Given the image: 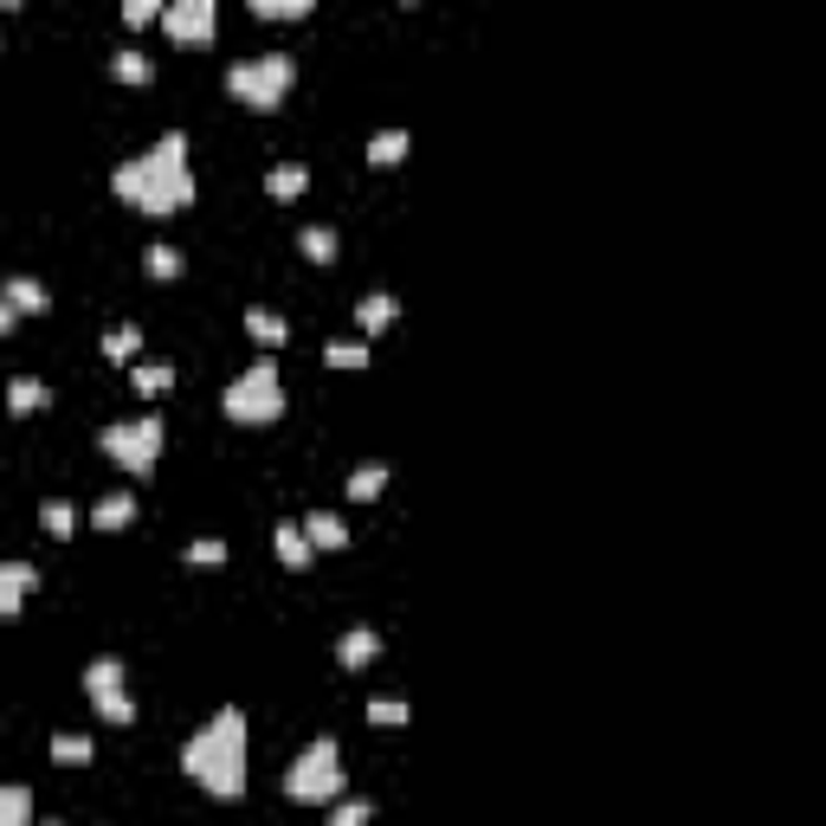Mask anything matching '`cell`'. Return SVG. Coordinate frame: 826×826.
I'll return each instance as SVG.
<instances>
[{
	"label": "cell",
	"instance_id": "1",
	"mask_svg": "<svg viewBox=\"0 0 826 826\" xmlns=\"http://www.w3.org/2000/svg\"><path fill=\"white\" fill-rule=\"evenodd\" d=\"M110 194L123 206H137V213H181V206L194 201V168H188V137L181 130H168V137H155L142 155L130 162H117V175H110Z\"/></svg>",
	"mask_w": 826,
	"mask_h": 826
},
{
	"label": "cell",
	"instance_id": "2",
	"mask_svg": "<svg viewBox=\"0 0 826 826\" xmlns=\"http://www.w3.org/2000/svg\"><path fill=\"white\" fill-rule=\"evenodd\" d=\"M181 775L201 794H213V801H239L246 794V710L239 704H220L181 743Z\"/></svg>",
	"mask_w": 826,
	"mask_h": 826
},
{
	"label": "cell",
	"instance_id": "3",
	"mask_svg": "<svg viewBox=\"0 0 826 826\" xmlns=\"http://www.w3.org/2000/svg\"><path fill=\"white\" fill-rule=\"evenodd\" d=\"M343 788H349V775H343V743L337 736H310L291 756V768H284V794L297 807H330Z\"/></svg>",
	"mask_w": 826,
	"mask_h": 826
},
{
	"label": "cell",
	"instance_id": "4",
	"mask_svg": "<svg viewBox=\"0 0 826 826\" xmlns=\"http://www.w3.org/2000/svg\"><path fill=\"white\" fill-rule=\"evenodd\" d=\"M220 413L233 420V426H272L284 420V375H278L272 355H259V362H246L233 381H226V394H220Z\"/></svg>",
	"mask_w": 826,
	"mask_h": 826
},
{
	"label": "cell",
	"instance_id": "5",
	"mask_svg": "<svg viewBox=\"0 0 826 826\" xmlns=\"http://www.w3.org/2000/svg\"><path fill=\"white\" fill-rule=\"evenodd\" d=\"M162 446H168L162 413H130V420H110V426L97 433V452H104L110 465H123L130 479H149V472H155Z\"/></svg>",
	"mask_w": 826,
	"mask_h": 826
},
{
	"label": "cell",
	"instance_id": "6",
	"mask_svg": "<svg viewBox=\"0 0 826 826\" xmlns=\"http://www.w3.org/2000/svg\"><path fill=\"white\" fill-rule=\"evenodd\" d=\"M291 84H297V59L291 52H246V59L226 66V91L246 110H278Z\"/></svg>",
	"mask_w": 826,
	"mask_h": 826
},
{
	"label": "cell",
	"instance_id": "7",
	"mask_svg": "<svg viewBox=\"0 0 826 826\" xmlns=\"http://www.w3.org/2000/svg\"><path fill=\"white\" fill-rule=\"evenodd\" d=\"M162 33L175 39V46H201L220 33V0H168L162 7Z\"/></svg>",
	"mask_w": 826,
	"mask_h": 826
},
{
	"label": "cell",
	"instance_id": "8",
	"mask_svg": "<svg viewBox=\"0 0 826 826\" xmlns=\"http://www.w3.org/2000/svg\"><path fill=\"white\" fill-rule=\"evenodd\" d=\"M381 652H388V639H381L375 626H349V633H337V665H343V672H368Z\"/></svg>",
	"mask_w": 826,
	"mask_h": 826
},
{
	"label": "cell",
	"instance_id": "9",
	"mask_svg": "<svg viewBox=\"0 0 826 826\" xmlns=\"http://www.w3.org/2000/svg\"><path fill=\"white\" fill-rule=\"evenodd\" d=\"M394 317H401V297H394V291H362V297H355V330H362V343L381 337V330H394Z\"/></svg>",
	"mask_w": 826,
	"mask_h": 826
},
{
	"label": "cell",
	"instance_id": "10",
	"mask_svg": "<svg viewBox=\"0 0 826 826\" xmlns=\"http://www.w3.org/2000/svg\"><path fill=\"white\" fill-rule=\"evenodd\" d=\"M33 588H39V568L33 562H0V620H20Z\"/></svg>",
	"mask_w": 826,
	"mask_h": 826
},
{
	"label": "cell",
	"instance_id": "11",
	"mask_svg": "<svg viewBox=\"0 0 826 826\" xmlns=\"http://www.w3.org/2000/svg\"><path fill=\"white\" fill-rule=\"evenodd\" d=\"M0 297L13 304V317H39V310H52V291H46L33 272H7L0 278Z\"/></svg>",
	"mask_w": 826,
	"mask_h": 826
},
{
	"label": "cell",
	"instance_id": "12",
	"mask_svg": "<svg viewBox=\"0 0 826 826\" xmlns=\"http://www.w3.org/2000/svg\"><path fill=\"white\" fill-rule=\"evenodd\" d=\"M297 523H304V536H310V550L317 555L349 550V523L337 517V510H310V517H297Z\"/></svg>",
	"mask_w": 826,
	"mask_h": 826
},
{
	"label": "cell",
	"instance_id": "13",
	"mask_svg": "<svg viewBox=\"0 0 826 826\" xmlns=\"http://www.w3.org/2000/svg\"><path fill=\"white\" fill-rule=\"evenodd\" d=\"M297 252H304L310 266H337V252H343V233H337L330 220H310V226L297 233Z\"/></svg>",
	"mask_w": 826,
	"mask_h": 826
},
{
	"label": "cell",
	"instance_id": "14",
	"mask_svg": "<svg viewBox=\"0 0 826 826\" xmlns=\"http://www.w3.org/2000/svg\"><path fill=\"white\" fill-rule=\"evenodd\" d=\"M91 523H97V530H110V536H117V530H130V523H137V491H104V497L91 504Z\"/></svg>",
	"mask_w": 826,
	"mask_h": 826
},
{
	"label": "cell",
	"instance_id": "15",
	"mask_svg": "<svg viewBox=\"0 0 826 826\" xmlns=\"http://www.w3.org/2000/svg\"><path fill=\"white\" fill-rule=\"evenodd\" d=\"M46 408H52V381H39V375H13L7 381V413L26 420V413H46Z\"/></svg>",
	"mask_w": 826,
	"mask_h": 826
},
{
	"label": "cell",
	"instance_id": "16",
	"mask_svg": "<svg viewBox=\"0 0 826 826\" xmlns=\"http://www.w3.org/2000/svg\"><path fill=\"white\" fill-rule=\"evenodd\" d=\"M272 550H278V562H284V568H310V555H317L297 517H284V523L272 530Z\"/></svg>",
	"mask_w": 826,
	"mask_h": 826
},
{
	"label": "cell",
	"instance_id": "17",
	"mask_svg": "<svg viewBox=\"0 0 826 826\" xmlns=\"http://www.w3.org/2000/svg\"><path fill=\"white\" fill-rule=\"evenodd\" d=\"M239 323H246V337H252L259 349H284V343H291V323H284L278 310H266V304H252Z\"/></svg>",
	"mask_w": 826,
	"mask_h": 826
},
{
	"label": "cell",
	"instance_id": "18",
	"mask_svg": "<svg viewBox=\"0 0 826 826\" xmlns=\"http://www.w3.org/2000/svg\"><path fill=\"white\" fill-rule=\"evenodd\" d=\"M0 826H39L33 788H26V781H0Z\"/></svg>",
	"mask_w": 826,
	"mask_h": 826
},
{
	"label": "cell",
	"instance_id": "19",
	"mask_svg": "<svg viewBox=\"0 0 826 826\" xmlns=\"http://www.w3.org/2000/svg\"><path fill=\"white\" fill-rule=\"evenodd\" d=\"M110 78H117V84H155V59H149L142 46H117V52H110Z\"/></svg>",
	"mask_w": 826,
	"mask_h": 826
},
{
	"label": "cell",
	"instance_id": "20",
	"mask_svg": "<svg viewBox=\"0 0 826 826\" xmlns=\"http://www.w3.org/2000/svg\"><path fill=\"white\" fill-rule=\"evenodd\" d=\"M130 381H137V394H168V388H175V362L137 355V362H130Z\"/></svg>",
	"mask_w": 826,
	"mask_h": 826
},
{
	"label": "cell",
	"instance_id": "21",
	"mask_svg": "<svg viewBox=\"0 0 826 826\" xmlns=\"http://www.w3.org/2000/svg\"><path fill=\"white\" fill-rule=\"evenodd\" d=\"M91 710H97V723H110V730H130V723H137V697H130V685L91 697Z\"/></svg>",
	"mask_w": 826,
	"mask_h": 826
},
{
	"label": "cell",
	"instance_id": "22",
	"mask_svg": "<svg viewBox=\"0 0 826 826\" xmlns=\"http://www.w3.org/2000/svg\"><path fill=\"white\" fill-rule=\"evenodd\" d=\"M408 149H413V137H408V130H401V123H394V130H375V137H368V149H362V155H368L375 168H394V162H401Z\"/></svg>",
	"mask_w": 826,
	"mask_h": 826
},
{
	"label": "cell",
	"instance_id": "23",
	"mask_svg": "<svg viewBox=\"0 0 826 826\" xmlns=\"http://www.w3.org/2000/svg\"><path fill=\"white\" fill-rule=\"evenodd\" d=\"M304 188H310V168H304V162H278L272 175H266V194H272V201H297Z\"/></svg>",
	"mask_w": 826,
	"mask_h": 826
},
{
	"label": "cell",
	"instance_id": "24",
	"mask_svg": "<svg viewBox=\"0 0 826 826\" xmlns=\"http://www.w3.org/2000/svg\"><path fill=\"white\" fill-rule=\"evenodd\" d=\"M181 272H188V259H181V246H168V239H155V246L142 252V278H162V284H168V278H181Z\"/></svg>",
	"mask_w": 826,
	"mask_h": 826
},
{
	"label": "cell",
	"instance_id": "25",
	"mask_svg": "<svg viewBox=\"0 0 826 826\" xmlns=\"http://www.w3.org/2000/svg\"><path fill=\"white\" fill-rule=\"evenodd\" d=\"M381 491H388V465H381V459H368V465L349 472V497H355V504H375Z\"/></svg>",
	"mask_w": 826,
	"mask_h": 826
},
{
	"label": "cell",
	"instance_id": "26",
	"mask_svg": "<svg viewBox=\"0 0 826 826\" xmlns=\"http://www.w3.org/2000/svg\"><path fill=\"white\" fill-rule=\"evenodd\" d=\"M137 355H142L137 323H110V330H104V362H137Z\"/></svg>",
	"mask_w": 826,
	"mask_h": 826
},
{
	"label": "cell",
	"instance_id": "27",
	"mask_svg": "<svg viewBox=\"0 0 826 826\" xmlns=\"http://www.w3.org/2000/svg\"><path fill=\"white\" fill-rule=\"evenodd\" d=\"M91 756H97V743H91L84 730H59V736H52V762H66V768H84Z\"/></svg>",
	"mask_w": 826,
	"mask_h": 826
},
{
	"label": "cell",
	"instance_id": "28",
	"mask_svg": "<svg viewBox=\"0 0 826 826\" xmlns=\"http://www.w3.org/2000/svg\"><path fill=\"white\" fill-rule=\"evenodd\" d=\"M375 821V801L368 794H337L330 801V826H368Z\"/></svg>",
	"mask_w": 826,
	"mask_h": 826
},
{
	"label": "cell",
	"instance_id": "29",
	"mask_svg": "<svg viewBox=\"0 0 826 826\" xmlns=\"http://www.w3.org/2000/svg\"><path fill=\"white\" fill-rule=\"evenodd\" d=\"M39 530H46V536H59V543H66L71 530H78V510H71L66 497H46V504H39Z\"/></svg>",
	"mask_w": 826,
	"mask_h": 826
},
{
	"label": "cell",
	"instance_id": "30",
	"mask_svg": "<svg viewBox=\"0 0 826 826\" xmlns=\"http://www.w3.org/2000/svg\"><path fill=\"white\" fill-rule=\"evenodd\" d=\"M323 362L330 368H368V343L362 337H337V343H323Z\"/></svg>",
	"mask_w": 826,
	"mask_h": 826
},
{
	"label": "cell",
	"instance_id": "31",
	"mask_svg": "<svg viewBox=\"0 0 826 826\" xmlns=\"http://www.w3.org/2000/svg\"><path fill=\"white\" fill-rule=\"evenodd\" d=\"M246 7H252V20H310L317 0H246Z\"/></svg>",
	"mask_w": 826,
	"mask_h": 826
},
{
	"label": "cell",
	"instance_id": "32",
	"mask_svg": "<svg viewBox=\"0 0 826 826\" xmlns=\"http://www.w3.org/2000/svg\"><path fill=\"white\" fill-rule=\"evenodd\" d=\"M368 723L401 730V723H408V697H368Z\"/></svg>",
	"mask_w": 826,
	"mask_h": 826
},
{
	"label": "cell",
	"instance_id": "33",
	"mask_svg": "<svg viewBox=\"0 0 826 826\" xmlns=\"http://www.w3.org/2000/svg\"><path fill=\"white\" fill-rule=\"evenodd\" d=\"M181 555H188V568H220V562H226V555H233V550H226L220 536H201V543H188V550H181Z\"/></svg>",
	"mask_w": 826,
	"mask_h": 826
},
{
	"label": "cell",
	"instance_id": "34",
	"mask_svg": "<svg viewBox=\"0 0 826 826\" xmlns=\"http://www.w3.org/2000/svg\"><path fill=\"white\" fill-rule=\"evenodd\" d=\"M123 20H130V26H155L162 7H155V0H123Z\"/></svg>",
	"mask_w": 826,
	"mask_h": 826
},
{
	"label": "cell",
	"instance_id": "35",
	"mask_svg": "<svg viewBox=\"0 0 826 826\" xmlns=\"http://www.w3.org/2000/svg\"><path fill=\"white\" fill-rule=\"evenodd\" d=\"M13 323H20V317H13V304L0 297V337H13Z\"/></svg>",
	"mask_w": 826,
	"mask_h": 826
},
{
	"label": "cell",
	"instance_id": "36",
	"mask_svg": "<svg viewBox=\"0 0 826 826\" xmlns=\"http://www.w3.org/2000/svg\"><path fill=\"white\" fill-rule=\"evenodd\" d=\"M39 826H66V821H39Z\"/></svg>",
	"mask_w": 826,
	"mask_h": 826
},
{
	"label": "cell",
	"instance_id": "37",
	"mask_svg": "<svg viewBox=\"0 0 826 826\" xmlns=\"http://www.w3.org/2000/svg\"><path fill=\"white\" fill-rule=\"evenodd\" d=\"M0 52H7V33H0Z\"/></svg>",
	"mask_w": 826,
	"mask_h": 826
}]
</instances>
